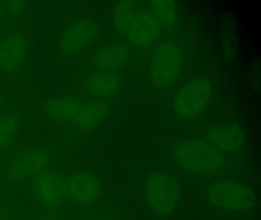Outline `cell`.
<instances>
[{"mask_svg": "<svg viewBox=\"0 0 261 220\" xmlns=\"http://www.w3.org/2000/svg\"><path fill=\"white\" fill-rule=\"evenodd\" d=\"M140 6L135 2L121 1L114 11V21L116 29L125 36Z\"/></svg>", "mask_w": 261, "mask_h": 220, "instance_id": "obj_18", "label": "cell"}, {"mask_svg": "<svg viewBox=\"0 0 261 220\" xmlns=\"http://www.w3.org/2000/svg\"><path fill=\"white\" fill-rule=\"evenodd\" d=\"M174 157L180 168L195 174H214L224 163L221 151L207 142L193 139L178 144Z\"/></svg>", "mask_w": 261, "mask_h": 220, "instance_id": "obj_1", "label": "cell"}, {"mask_svg": "<svg viewBox=\"0 0 261 220\" xmlns=\"http://www.w3.org/2000/svg\"><path fill=\"white\" fill-rule=\"evenodd\" d=\"M149 9L162 28L173 25L177 18V4L170 0L149 2Z\"/></svg>", "mask_w": 261, "mask_h": 220, "instance_id": "obj_17", "label": "cell"}, {"mask_svg": "<svg viewBox=\"0 0 261 220\" xmlns=\"http://www.w3.org/2000/svg\"><path fill=\"white\" fill-rule=\"evenodd\" d=\"M129 58V50L120 44H111L99 50L94 56V65L100 70L115 71Z\"/></svg>", "mask_w": 261, "mask_h": 220, "instance_id": "obj_15", "label": "cell"}, {"mask_svg": "<svg viewBox=\"0 0 261 220\" xmlns=\"http://www.w3.org/2000/svg\"><path fill=\"white\" fill-rule=\"evenodd\" d=\"M81 102V99L74 98H51L45 102V108L48 114L56 120L73 125Z\"/></svg>", "mask_w": 261, "mask_h": 220, "instance_id": "obj_16", "label": "cell"}, {"mask_svg": "<svg viewBox=\"0 0 261 220\" xmlns=\"http://www.w3.org/2000/svg\"><path fill=\"white\" fill-rule=\"evenodd\" d=\"M207 140L218 151L230 152L243 146L245 136L242 130L236 125L213 127L207 132Z\"/></svg>", "mask_w": 261, "mask_h": 220, "instance_id": "obj_11", "label": "cell"}, {"mask_svg": "<svg viewBox=\"0 0 261 220\" xmlns=\"http://www.w3.org/2000/svg\"><path fill=\"white\" fill-rule=\"evenodd\" d=\"M145 194L149 207L159 215H167L175 209L179 199V186L173 177L155 171L148 176Z\"/></svg>", "mask_w": 261, "mask_h": 220, "instance_id": "obj_2", "label": "cell"}, {"mask_svg": "<svg viewBox=\"0 0 261 220\" xmlns=\"http://www.w3.org/2000/svg\"><path fill=\"white\" fill-rule=\"evenodd\" d=\"M181 65V51L173 42L161 44L152 55L149 67L151 81L155 87H169L179 73Z\"/></svg>", "mask_w": 261, "mask_h": 220, "instance_id": "obj_4", "label": "cell"}, {"mask_svg": "<svg viewBox=\"0 0 261 220\" xmlns=\"http://www.w3.org/2000/svg\"><path fill=\"white\" fill-rule=\"evenodd\" d=\"M24 2H13L10 5L12 12H20L21 9L23 7Z\"/></svg>", "mask_w": 261, "mask_h": 220, "instance_id": "obj_20", "label": "cell"}, {"mask_svg": "<svg viewBox=\"0 0 261 220\" xmlns=\"http://www.w3.org/2000/svg\"><path fill=\"white\" fill-rule=\"evenodd\" d=\"M27 44L21 36L9 38L0 44V69L6 71L17 70L25 58Z\"/></svg>", "mask_w": 261, "mask_h": 220, "instance_id": "obj_13", "label": "cell"}, {"mask_svg": "<svg viewBox=\"0 0 261 220\" xmlns=\"http://www.w3.org/2000/svg\"><path fill=\"white\" fill-rule=\"evenodd\" d=\"M109 113V103L103 99L82 100L73 126L82 130L94 128Z\"/></svg>", "mask_w": 261, "mask_h": 220, "instance_id": "obj_10", "label": "cell"}, {"mask_svg": "<svg viewBox=\"0 0 261 220\" xmlns=\"http://www.w3.org/2000/svg\"><path fill=\"white\" fill-rule=\"evenodd\" d=\"M48 162L46 154L41 151H30L16 159L12 163L10 174L13 179L21 180L39 174Z\"/></svg>", "mask_w": 261, "mask_h": 220, "instance_id": "obj_14", "label": "cell"}, {"mask_svg": "<svg viewBox=\"0 0 261 220\" xmlns=\"http://www.w3.org/2000/svg\"><path fill=\"white\" fill-rule=\"evenodd\" d=\"M35 189L41 204L49 211L57 209L68 196L67 179L53 171L39 174Z\"/></svg>", "mask_w": 261, "mask_h": 220, "instance_id": "obj_7", "label": "cell"}, {"mask_svg": "<svg viewBox=\"0 0 261 220\" xmlns=\"http://www.w3.org/2000/svg\"><path fill=\"white\" fill-rule=\"evenodd\" d=\"M17 130V122L13 115H8L0 119V151L13 139Z\"/></svg>", "mask_w": 261, "mask_h": 220, "instance_id": "obj_19", "label": "cell"}, {"mask_svg": "<svg viewBox=\"0 0 261 220\" xmlns=\"http://www.w3.org/2000/svg\"><path fill=\"white\" fill-rule=\"evenodd\" d=\"M161 35V25L150 10L140 7L124 37L136 47L146 48L158 41Z\"/></svg>", "mask_w": 261, "mask_h": 220, "instance_id": "obj_6", "label": "cell"}, {"mask_svg": "<svg viewBox=\"0 0 261 220\" xmlns=\"http://www.w3.org/2000/svg\"><path fill=\"white\" fill-rule=\"evenodd\" d=\"M68 196L77 203L89 205L95 203L101 193L98 179L87 171L73 173L67 179Z\"/></svg>", "mask_w": 261, "mask_h": 220, "instance_id": "obj_9", "label": "cell"}, {"mask_svg": "<svg viewBox=\"0 0 261 220\" xmlns=\"http://www.w3.org/2000/svg\"><path fill=\"white\" fill-rule=\"evenodd\" d=\"M97 24L88 19H82L70 26L60 41V49L66 55L75 54L85 50L97 37Z\"/></svg>", "mask_w": 261, "mask_h": 220, "instance_id": "obj_8", "label": "cell"}, {"mask_svg": "<svg viewBox=\"0 0 261 220\" xmlns=\"http://www.w3.org/2000/svg\"><path fill=\"white\" fill-rule=\"evenodd\" d=\"M119 86L120 79L116 71L98 70L87 78L85 89L88 94L102 99L115 93Z\"/></svg>", "mask_w": 261, "mask_h": 220, "instance_id": "obj_12", "label": "cell"}, {"mask_svg": "<svg viewBox=\"0 0 261 220\" xmlns=\"http://www.w3.org/2000/svg\"><path fill=\"white\" fill-rule=\"evenodd\" d=\"M1 18H2V10H1V7H0V21H1Z\"/></svg>", "mask_w": 261, "mask_h": 220, "instance_id": "obj_21", "label": "cell"}, {"mask_svg": "<svg viewBox=\"0 0 261 220\" xmlns=\"http://www.w3.org/2000/svg\"><path fill=\"white\" fill-rule=\"evenodd\" d=\"M207 196L212 204L230 210L249 209L256 203L251 189L232 180H221L212 183Z\"/></svg>", "mask_w": 261, "mask_h": 220, "instance_id": "obj_5", "label": "cell"}, {"mask_svg": "<svg viewBox=\"0 0 261 220\" xmlns=\"http://www.w3.org/2000/svg\"><path fill=\"white\" fill-rule=\"evenodd\" d=\"M212 96V86L205 78L191 81L181 87L173 99V108L181 119H192L201 114Z\"/></svg>", "mask_w": 261, "mask_h": 220, "instance_id": "obj_3", "label": "cell"}]
</instances>
